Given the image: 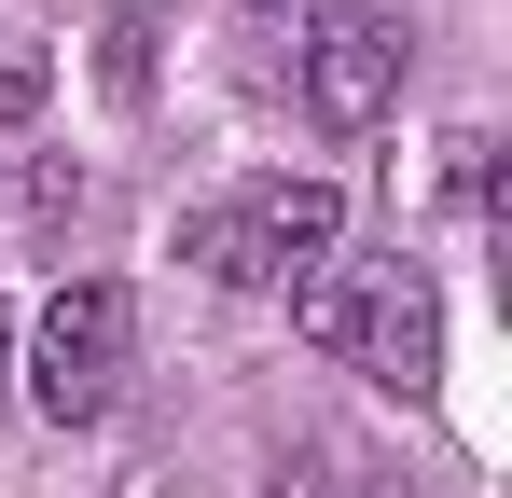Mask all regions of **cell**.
Wrapping results in <instances>:
<instances>
[{"label": "cell", "mask_w": 512, "mask_h": 498, "mask_svg": "<svg viewBox=\"0 0 512 498\" xmlns=\"http://www.w3.org/2000/svg\"><path fill=\"white\" fill-rule=\"evenodd\" d=\"M360 332H374V277H346V263H319V277H305V346H333V360H360Z\"/></svg>", "instance_id": "obj_6"}, {"label": "cell", "mask_w": 512, "mask_h": 498, "mask_svg": "<svg viewBox=\"0 0 512 498\" xmlns=\"http://www.w3.org/2000/svg\"><path fill=\"white\" fill-rule=\"evenodd\" d=\"M236 208H250V236H263L277 277H319V263L346 249V194L333 180H263V194H236Z\"/></svg>", "instance_id": "obj_3"}, {"label": "cell", "mask_w": 512, "mask_h": 498, "mask_svg": "<svg viewBox=\"0 0 512 498\" xmlns=\"http://www.w3.org/2000/svg\"><path fill=\"white\" fill-rule=\"evenodd\" d=\"M443 180H457V208H499V139H485V125H471V139H443Z\"/></svg>", "instance_id": "obj_8"}, {"label": "cell", "mask_w": 512, "mask_h": 498, "mask_svg": "<svg viewBox=\"0 0 512 498\" xmlns=\"http://www.w3.org/2000/svg\"><path fill=\"white\" fill-rule=\"evenodd\" d=\"M28 208H42V222H70V208H84V166L42 153V166H28Z\"/></svg>", "instance_id": "obj_9"}, {"label": "cell", "mask_w": 512, "mask_h": 498, "mask_svg": "<svg viewBox=\"0 0 512 498\" xmlns=\"http://www.w3.org/2000/svg\"><path fill=\"white\" fill-rule=\"evenodd\" d=\"M388 97H402V28L388 14H333L305 42V111L333 139H360V125H388Z\"/></svg>", "instance_id": "obj_2"}, {"label": "cell", "mask_w": 512, "mask_h": 498, "mask_svg": "<svg viewBox=\"0 0 512 498\" xmlns=\"http://www.w3.org/2000/svg\"><path fill=\"white\" fill-rule=\"evenodd\" d=\"M360 360H374L402 402L443 374V305H429V277H374V332H360Z\"/></svg>", "instance_id": "obj_4"}, {"label": "cell", "mask_w": 512, "mask_h": 498, "mask_svg": "<svg viewBox=\"0 0 512 498\" xmlns=\"http://www.w3.org/2000/svg\"><path fill=\"white\" fill-rule=\"evenodd\" d=\"M263 498H346V485H333V457H291V471H277Z\"/></svg>", "instance_id": "obj_10"}, {"label": "cell", "mask_w": 512, "mask_h": 498, "mask_svg": "<svg viewBox=\"0 0 512 498\" xmlns=\"http://www.w3.org/2000/svg\"><path fill=\"white\" fill-rule=\"evenodd\" d=\"M42 42H0V139H14V125H28V111H42Z\"/></svg>", "instance_id": "obj_7"}, {"label": "cell", "mask_w": 512, "mask_h": 498, "mask_svg": "<svg viewBox=\"0 0 512 498\" xmlns=\"http://www.w3.org/2000/svg\"><path fill=\"white\" fill-rule=\"evenodd\" d=\"M180 263H194V277H222V291H263V277H277L263 236H250V208H194V222H180Z\"/></svg>", "instance_id": "obj_5"}, {"label": "cell", "mask_w": 512, "mask_h": 498, "mask_svg": "<svg viewBox=\"0 0 512 498\" xmlns=\"http://www.w3.org/2000/svg\"><path fill=\"white\" fill-rule=\"evenodd\" d=\"M0 360H14V319H0Z\"/></svg>", "instance_id": "obj_11"}, {"label": "cell", "mask_w": 512, "mask_h": 498, "mask_svg": "<svg viewBox=\"0 0 512 498\" xmlns=\"http://www.w3.org/2000/svg\"><path fill=\"white\" fill-rule=\"evenodd\" d=\"M125 346H139V305H125V277H70L42 332H28V402L56 415V429H97L111 388H125Z\"/></svg>", "instance_id": "obj_1"}]
</instances>
